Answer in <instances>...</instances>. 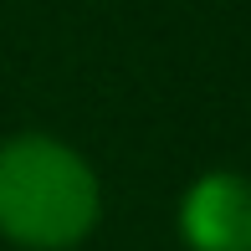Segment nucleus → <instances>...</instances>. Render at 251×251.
I'll list each match as a JSON object with an SVG mask.
<instances>
[{
	"label": "nucleus",
	"instance_id": "obj_1",
	"mask_svg": "<svg viewBox=\"0 0 251 251\" xmlns=\"http://www.w3.org/2000/svg\"><path fill=\"white\" fill-rule=\"evenodd\" d=\"M98 221V179L47 133L0 144V231L21 246H72Z\"/></svg>",
	"mask_w": 251,
	"mask_h": 251
},
{
	"label": "nucleus",
	"instance_id": "obj_2",
	"mask_svg": "<svg viewBox=\"0 0 251 251\" xmlns=\"http://www.w3.org/2000/svg\"><path fill=\"white\" fill-rule=\"evenodd\" d=\"M179 226L195 251H251V179L205 175L179 205Z\"/></svg>",
	"mask_w": 251,
	"mask_h": 251
}]
</instances>
